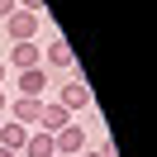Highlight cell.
I'll return each instance as SVG.
<instances>
[{"instance_id":"cell-1","label":"cell","mask_w":157,"mask_h":157,"mask_svg":"<svg viewBox=\"0 0 157 157\" xmlns=\"http://www.w3.org/2000/svg\"><path fill=\"white\" fill-rule=\"evenodd\" d=\"M5 114H10L14 124H24V128H38L43 100H38V95H19V100H10V109H5Z\"/></svg>"},{"instance_id":"cell-2","label":"cell","mask_w":157,"mask_h":157,"mask_svg":"<svg viewBox=\"0 0 157 157\" xmlns=\"http://www.w3.org/2000/svg\"><path fill=\"white\" fill-rule=\"evenodd\" d=\"M5 33H10V43H33V33H38V14L14 10L10 19H5Z\"/></svg>"},{"instance_id":"cell-3","label":"cell","mask_w":157,"mask_h":157,"mask_svg":"<svg viewBox=\"0 0 157 157\" xmlns=\"http://www.w3.org/2000/svg\"><path fill=\"white\" fill-rule=\"evenodd\" d=\"M57 105L62 109H67V114H76V109H86L90 105V86H86V81H67V86H57Z\"/></svg>"},{"instance_id":"cell-4","label":"cell","mask_w":157,"mask_h":157,"mask_svg":"<svg viewBox=\"0 0 157 157\" xmlns=\"http://www.w3.org/2000/svg\"><path fill=\"white\" fill-rule=\"evenodd\" d=\"M67 124H71V114H67V109H62L57 100H52V105L43 100V114H38V128H43V133H62Z\"/></svg>"},{"instance_id":"cell-5","label":"cell","mask_w":157,"mask_h":157,"mask_svg":"<svg viewBox=\"0 0 157 157\" xmlns=\"http://www.w3.org/2000/svg\"><path fill=\"white\" fill-rule=\"evenodd\" d=\"M52 143H57V152H67V157H76L81 147H86V128L81 124H67L62 133H52Z\"/></svg>"},{"instance_id":"cell-6","label":"cell","mask_w":157,"mask_h":157,"mask_svg":"<svg viewBox=\"0 0 157 157\" xmlns=\"http://www.w3.org/2000/svg\"><path fill=\"white\" fill-rule=\"evenodd\" d=\"M43 62V48H33V43H10V67L14 71H29Z\"/></svg>"},{"instance_id":"cell-7","label":"cell","mask_w":157,"mask_h":157,"mask_svg":"<svg viewBox=\"0 0 157 157\" xmlns=\"http://www.w3.org/2000/svg\"><path fill=\"white\" fill-rule=\"evenodd\" d=\"M14 86H19V95H38V100H43V90H48V71H43V67H29V71H19Z\"/></svg>"},{"instance_id":"cell-8","label":"cell","mask_w":157,"mask_h":157,"mask_svg":"<svg viewBox=\"0 0 157 157\" xmlns=\"http://www.w3.org/2000/svg\"><path fill=\"white\" fill-rule=\"evenodd\" d=\"M43 57H48V67H76V52H71L67 38H52L48 48H43Z\"/></svg>"},{"instance_id":"cell-9","label":"cell","mask_w":157,"mask_h":157,"mask_svg":"<svg viewBox=\"0 0 157 157\" xmlns=\"http://www.w3.org/2000/svg\"><path fill=\"white\" fill-rule=\"evenodd\" d=\"M19 152H24V157H52V152H57V143H52V133L33 128V133H29V143H24Z\"/></svg>"},{"instance_id":"cell-10","label":"cell","mask_w":157,"mask_h":157,"mask_svg":"<svg viewBox=\"0 0 157 157\" xmlns=\"http://www.w3.org/2000/svg\"><path fill=\"white\" fill-rule=\"evenodd\" d=\"M29 133H33V128H24V124H14V119H10V124H0V147L19 152V147L29 143Z\"/></svg>"},{"instance_id":"cell-11","label":"cell","mask_w":157,"mask_h":157,"mask_svg":"<svg viewBox=\"0 0 157 157\" xmlns=\"http://www.w3.org/2000/svg\"><path fill=\"white\" fill-rule=\"evenodd\" d=\"M14 5H19V10H29V14H38V10H43V0H14Z\"/></svg>"},{"instance_id":"cell-12","label":"cell","mask_w":157,"mask_h":157,"mask_svg":"<svg viewBox=\"0 0 157 157\" xmlns=\"http://www.w3.org/2000/svg\"><path fill=\"white\" fill-rule=\"evenodd\" d=\"M14 10H19V5H14V0H0V19H10Z\"/></svg>"},{"instance_id":"cell-13","label":"cell","mask_w":157,"mask_h":157,"mask_svg":"<svg viewBox=\"0 0 157 157\" xmlns=\"http://www.w3.org/2000/svg\"><path fill=\"white\" fill-rule=\"evenodd\" d=\"M5 109H10V95H5V90H0V114H5Z\"/></svg>"},{"instance_id":"cell-14","label":"cell","mask_w":157,"mask_h":157,"mask_svg":"<svg viewBox=\"0 0 157 157\" xmlns=\"http://www.w3.org/2000/svg\"><path fill=\"white\" fill-rule=\"evenodd\" d=\"M5 71H10V67H5V62H0V86H5Z\"/></svg>"},{"instance_id":"cell-15","label":"cell","mask_w":157,"mask_h":157,"mask_svg":"<svg viewBox=\"0 0 157 157\" xmlns=\"http://www.w3.org/2000/svg\"><path fill=\"white\" fill-rule=\"evenodd\" d=\"M0 157H19V152H10V147H0Z\"/></svg>"},{"instance_id":"cell-16","label":"cell","mask_w":157,"mask_h":157,"mask_svg":"<svg viewBox=\"0 0 157 157\" xmlns=\"http://www.w3.org/2000/svg\"><path fill=\"white\" fill-rule=\"evenodd\" d=\"M52 157H67V152H52Z\"/></svg>"}]
</instances>
